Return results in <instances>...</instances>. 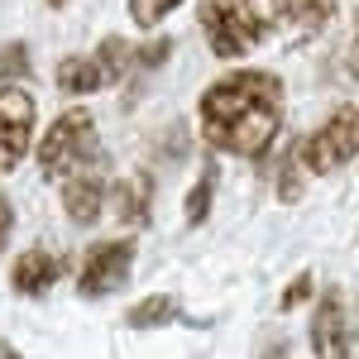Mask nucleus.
I'll return each mask as SVG.
<instances>
[{"label": "nucleus", "instance_id": "4", "mask_svg": "<svg viewBox=\"0 0 359 359\" xmlns=\"http://www.w3.org/2000/svg\"><path fill=\"white\" fill-rule=\"evenodd\" d=\"M135 57L130 53V43L125 39H101V48L96 53H72L57 62V86L62 91H72V96H86V91H101V86H115L130 67H135Z\"/></svg>", "mask_w": 359, "mask_h": 359}, {"label": "nucleus", "instance_id": "10", "mask_svg": "<svg viewBox=\"0 0 359 359\" xmlns=\"http://www.w3.org/2000/svg\"><path fill=\"white\" fill-rule=\"evenodd\" d=\"M62 206H67V221L72 225H96L101 206H106V177L101 172H72L62 182Z\"/></svg>", "mask_w": 359, "mask_h": 359}, {"label": "nucleus", "instance_id": "11", "mask_svg": "<svg viewBox=\"0 0 359 359\" xmlns=\"http://www.w3.org/2000/svg\"><path fill=\"white\" fill-rule=\"evenodd\" d=\"M149 201H154V182L139 172V177L115 182L111 211H115V221H120V225H149Z\"/></svg>", "mask_w": 359, "mask_h": 359}, {"label": "nucleus", "instance_id": "18", "mask_svg": "<svg viewBox=\"0 0 359 359\" xmlns=\"http://www.w3.org/2000/svg\"><path fill=\"white\" fill-rule=\"evenodd\" d=\"M306 297H311V273L302 269V273H297L292 283H287V287H283V297H278V311H297Z\"/></svg>", "mask_w": 359, "mask_h": 359}, {"label": "nucleus", "instance_id": "20", "mask_svg": "<svg viewBox=\"0 0 359 359\" xmlns=\"http://www.w3.org/2000/svg\"><path fill=\"white\" fill-rule=\"evenodd\" d=\"M10 225H15V211H10V196L0 192V249H5V240H10Z\"/></svg>", "mask_w": 359, "mask_h": 359}, {"label": "nucleus", "instance_id": "22", "mask_svg": "<svg viewBox=\"0 0 359 359\" xmlns=\"http://www.w3.org/2000/svg\"><path fill=\"white\" fill-rule=\"evenodd\" d=\"M350 72L359 77V34H355V48H350Z\"/></svg>", "mask_w": 359, "mask_h": 359}, {"label": "nucleus", "instance_id": "17", "mask_svg": "<svg viewBox=\"0 0 359 359\" xmlns=\"http://www.w3.org/2000/svg\"><path fill=\"white\" fill-rule=\"evenodd\" d=\"M29 72H34L29 48H25V43H5V48H0V77L15 82V77H29Z\"/></svg>", "mask_w": 359, "mask_h": 359}, {"label": "nucleus", "instance_id": "7", "mask_svg": "<svg viewBox=\"0 0 359 359\" xmlns=\"http://www.w3.org/2000/svg\"><path fill=\"white\" fill-rule=\"evenodd\" d=\"M34 115H39V106L25 86H0V172L20 168V158L29 154Z\"/></svg>", "mask_w": 359, "mask_h": 359}, {"label": "nucleus", "instance_id": "21", "mask_svg": "<svg viewBox=\"0 0 359 359\" xmlns=\"http://www.w3.org/2000/svg\"><path fill=\"white\" fill-rule=\"evenodd\" d=\"M259 359H287V340H273V345H269Z\"/></svg>", "mask_w": 359, "mask_h": 359}, {"label": "nucleus", "instance_id": "16", "mask_svg": "<svg viewBox=\"0 0 359 359\" xmlns=\"http://www.w3.org/2000/svg\"><path fill=\"white\" fill-rule=\"evenodd\" d=\"M302 149H287V158H283V168H278V196L283 201H297L302 196Z\"/></svg>", "mask_w": 359, "mask_h": 359}, {"label": "nucleus", "instance_id": "15", "mask_svg": "<svg viewBox=\"0 0 359 359\" xmlns=\"http://www.w3.org/2000/svg\"><path fill=\"white\" fill-rule=\"evenodd\" d=\"M177 5H182V0H130V20H135L139 29H154V25H163Z\"/></svg>", "mask_w": 359, "mask_h": 359}, {"label": "nucleus", "instance_id": "5", "mask_svg": "<svg viewBox=\"0 0 359 359\" xmlns=\"http://www.w3.org/2000/svg\"><path fill=\"white\" fill-rule=\"evenodd\" d=\"M297 149H302L306 172H335L350 158H359V106H340L335 115H326V125L306 135Z\"/></svg>", "mask_w": 359, "mask_h": 359}, {"label": "nucleus", "instance_id": "2", "mask_svg": "<svg viewBox=\"0 0 359 359\" xmlns=\"http://www.w3.org/2000/svg\"><path fill=\"white\" fill-rule=\"evenodd\" d=\"M201 34L216 57H240L269 34L287 29L292 0H201Z\"/></svg>", "mask_w": 359, "mask_h": 359}, {"label": "nucleus", "instance_id": "1", "mask_svg": "<svg viewBox=\"0 0 359 359\" xmlns=\"http://www.w3.org/2000/svg\"><path fill=\"white\" fill-rule=\"evenodd\" d=\"M201 135L211 149L235 154V158H259L283 130V82L264 67H240L225 72L221 82L201 91Z\"/></svg>", "mask_w": 359, "mask_h": 359}, {"label": "nucleus", "instance_id": "6", "mask_svg": "<svg viewBox=\"0 0 359 359\" xmlns=\"http://www.w3.org/2000/svg\"><path fill=\"white\" fill-rule=\"evenodd\" d=\"M130 269H135V245L130 240H101V245L86 249L82 273H77V292L82 297H106V292H115L125 283Z\"/></svg>", "mask_w": 359, "mask_h": 359}, {"label": "nucleus", "instance_id": "14", "mask_svg": "<svg viewBox=\"0 0 359 359\" xmlns=\"http://www.w3.org/2000/svg\"><path fill=\"white\" fill-rule=\"evenodd\" d=\"M216 182H221V177H216V163H206L201 177H196V187L187 192V206H182V211H187V225H206L211 201H216Z\"/></svg>", "mask_w": 359, "mask_h": 359}, {"label": "nucleus", "instance_id": "3", "mask_svg": "<svg viewBox=\"0 0 359 359\" xmlns=\"http://www.w3.org/2000/svg\"><path fill=\"white\" fill-rule=\"evenodd\" d=\"M91 158H96V120H91V111H62L48 125V135L39 139V172L43 177H72V172H86L91 168Z\"/></svg>", "mask_w": 359, "mask_h": 359}, {"label": "nucleus", "instance_id": "9", "mask_svg": "<svg viewBox=\"0 0 359 359\" xmlns=\"http://www.w3.org/2000/svg\"><path fill=\"white\" fill-rule=\"evenodd\" d=\"M62 273H67V259H62V254H53V249H25V254L10 264V287H15L20 297H39V292H48Z\"/></svg>", "mask_w": 359, "mask_h": 359}, {"label": "nucleus", "instance_id": "24", "mask_svg": "<svg viewBox=\"0 0 359 359\" xmlns=\"http://www.w3.org/2000/svg\"><path fill=\"white\" fill-rule=\"evenodd\" d=\"M43 5H53V10H62V5H72V0H43Z\"/></svg>", "mask_w": 359, "mask_h": 359}, {"label": "nucleus", "instance_id": "12", "mask_svg": "<svg viewBox=\"0 0 359 359\" xmlns=\"http://www.w3.org/2000/svg\"><path fill=\"white\" fill-rule=\"evenodd\" d=\"M172 321H182V302L172 292H154L125 311V326H135V331H154V326H172Z\"/></svg>", "mask_w": 359, "mask_h": 359}, {"label": "nucleus", "instance_id": "23", "mask_svg": "<svg viewBox=\"0 0 359 359\" xmlns=\"http://www.w3.org/2000/svg\"><path fill=\"white\" fill-rule=\"evenodd\" d=\"M0 359H20V350L15 345H0Z\"/></svg>", "mask_w": 359, "mask_h": 359}, {"label": "nucleus", "instance_id": "19", "mask_svg": "<svg viewBox=\"0 0 359 359\" xmlns=\"http://www.w3.org/2000/svg\"><path fill=\"white\" fill-rule=\"evenodd\" d=\"M172 53V39H154L149 48H139L135 67H144V72H154V67H163V57Z\"/></svg>", "mask_w": 359, "mask_h": 359}, {"label": "nucleus", "instance_id": "13", "mask_svg": "<svg viewBox=\"0 0 359 359\" xmlns=\"http://www.w3.org/2000/svg\"><path fill=\"white\" fill-rule=\"evenodd\" d=\"M335 5H340V0H292V25H297L292 39H311V34H321V29L335 20Z\"/></svg>", "mask_w": 359, "mask_h": 359}, {"label": "nucleus", "instance_id": "8", "mask_svg": "<svg viewBox=\"0 0 359 359\" xmlns=\"http://www.w3.org/2000/svg\"><path fill=\"white\" fill-rule=\"evenodd\" d=\"M359 345V335L350 331V316H345V297L326 287L321 302H316V316H311V355L316 359H350Z\"/></svg>", "mask_w": 359, "mask_h": 359}]
</instances>
